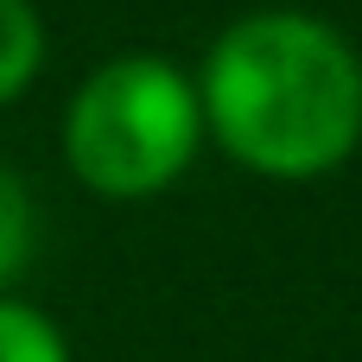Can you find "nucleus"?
<instances>
[{"label":"nucleus","instance_id":"1","mask_svg":"<svg viewBox=\"0 0 362 362\" xmlns=\"http://www.w3.org/2000/svg\"><path fill=\"white\" fill-rule=\"evenodd\" d=\"M197 102L229 165L305 185L362 146V51L305 6H261L210 38Z\"/></svg>","mask_w":362,"mask_h":362},{"label":"nucleus","instance_id":"2","mask_svg":"<svg viewBox=\"0 0 362 362\" xmlns=\"http://www.w3.org/2000/svg\"><path fill=\"white\" fill-rule=\"evenodd\" d=\"M197 76L159 51H121L95 64L64 102V159L83 191L108 204H140L172 191L204 153Z\"/></svg>","mask_w":362,"mask_h":362},{"label":"nucleus","instance_id":"3","mask_svg":"<svg viewBox=\"0 0 362 362\" xmlns=\"http://www.w3.org/2000/svg\"><path fill=\"white\" fill-rule=\"evenodd\" d=\"M45 70V19L32 0H0V108L19 102Z\"/></svg>","mask_w":362,"mask_h":362},{"label":"nucleus","instance_id":"4","mask_svg":"<svg viewBox=\"0 0 362 362\" xmlns=\"http://www.w3.org/2000/svg\"><path fill=\"white\" fill-rule=\"evenodd\" d=\"M0 362H70V337L51 312L0 293Z\"/></svg>","mask_w":362,"mask_h":362},{"label":"nucleus","instance_id":"5","mask_svg":"<svg viewBox=\"0 0 362 362\" xmlns=\"http://www.w3.org/2000/svg\"><path fill=\"white\" fill-rule=\"evenodd\" d=\"M38 248V210H32V191L13 165H0V293L25 274Z\"/></svg>","mask_w":362,"mask_h":362}]
</instances>
